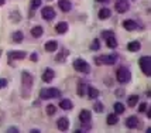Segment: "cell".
I'll use <instances>...</instances> for the list:
<instances>
[{
	"label": "cell",
	"instance_id": "20",
	"mask_svg": "<svg viewBox=\"0 0 151 133\" xmlns=\"http://www.w3.org/2000/svg\"><path fill=\"white\" fill-rule=\"evenodd\" d=\"M44 33V30H42V27L41 26H35L33 27V30H31V35H33L34 38H40L41 35Z\"/></svg>",
	"mask_w": 151,
	"mask_h": 133
},
{
	"label": "cell",
	"instance_id": "8",
	"mask_svg": "<svg viewBox=\"0 0 151 133\" xmlns=\"http://www.w3.org/2000/svg\"><path fill=\"white\" fill-rule=\"evenodd\" d=\"M91 119H92V115H91V112H89V111L83 109L82 112L79 113V120H81L82 123H89V122H91Z\"/></svg>",
	"mask_w": 151,
	"mask_h": 133
},
{
	"label": "cell",
	"instance_id": "21",
	"mask_svg": "<svg viewBox=\"0 0 151 133\" xmlns=\"http://www.w3.org/2000/svg\"><path fill=\"white\" fill-rule=\"evenodd\" d=\"M59 108L64 111H69V109H72V102L69 99H62L59 102Z\"/></svg>",
	"mask_w": 151,
	"mask_h": 133
},
{
	"label": "cell",
	"instance_id": "32",
	"mask_svg": "<svg viewBox=\"0 0 151 133\" xmlns=\"http://www.w3.org/2000/svg\"><path fill=\"white\" fill-rule=\"evenodd\" d=\"M30 6H31V9H33V10H35V9H38V7L41 6V0H31Z\"/></svg>",
	"mask_w": 151,
	"mask_h": 133
},
{
	"label": "cell",
	"instance_id": "5",
	"mask_svg": "<svg viewBox=\"0 0 151 133\" xmlns=\"http://www.w3.org/2000/svg\"><path fill=\"white\" fill-rule=\"evenodd\" d=\"M21 78H23V87L28 88V91H30V88L33 87V77H31V74L24 71L21 74Z\"/></svg>",
	"mask_w": 151,
	"mask_h": 133
},
{
	"label": "cell",
	"instance_id": "33",
	"mask_svg": "<svg viewBox=\"0 0 151 133\" xmlns=\"http://www.w3.org/2000/svg\"><path fill=\"white\" fill-rule=\"evenodd\" d=\"M145 109H147V103H144V102H141L140 105H138V112H145Z\"/></svg>",
	"mask_w": 151,
	"mask_h": 133
},
{
	"label": "cell",
	"instance_id": "7",
	"mask_svg": "<svg viewBox=\"0 0 151 133\" xmlns=\"http://www.w3.org/2000/svg\"><path fill=\"white\" fill-rule=\"evenodd\" d=\"M116 10H117V13H126L129 10V3L124 0H119L116 3Z\"/></svg>",
	"mask_w": 151,
	"mask_h": 133
},
{
	"label": "cell",
	"instance_id": "9",
	"mask_svg": "<svg viewBox=\"0 0 151 133\" xmlns=\"http://www.w3.org/2000/svg\"><path fill=\"white\" fill-rule=\"evenodd\" d=\"M57 126H58L59 130H68L69 129V120H68V118H61V119H58V122H57Z\"/></svg>",
	"mask_w": 151,
	"mask_h": 133
},
{
	"label": "cell",
	"instance_id": "2",
	"mask_svg": "<svg viewBox=\"0 0 151 133\" xmlns=\"http://www.w3.org/2000/svg\"><path fill=\"white\" fill-rule=\"evenodd\" d=\"M116 78L120 84H127L130 81V71L126 66H120L116 72Z\"/></svg>",
	"mask_w": 151,
	"mask_h": 133
},
{
	"label": "cell",
	"instance_id": "36",
	"mask_svg": "<svg viewBox=\"0 0 151 133\" xmlns=\"http://www.w3.org/2000/svg\"><path fill=\"white\" fill-rule=\"evenodd\" d=\"M7 85V81L4 80V78H0V89H1V88H4Z\"/></svg>",
	"mask_w": 151,
	"mask_h": 133
},
{
	"label": "cell",
	"instance_id": "18",
	"mask_svg": "<svg viewBox=\"0 0 151 133\" xmlns=\"http://www.w3.org/2000/svg\"><path fill=\"white\" fill-rule=\"evenodd\" d=\"M57 48H58V43L57 41H48L45 44V51L48 53H54V51H57Z\"/></svg>",
	"mask_w": 151,
	"mask_h": 133
},
{
	"label": "cell",
	"instance_id": "31",
	"mask_svg": "<svg viewBox=\"0 0 151 133\" xmlns=\"http://www.w3.org/2000/svg\"><path fill=\"white\" fill-rule=\"evenodd\" d=\"M55 112H57V109H55L54 105H48V106H47V115L52 116V115H55Z\"/></svg>",
	"mask_w": 151,
	"mask_h": 133
},
{
	"label": "cell",
	"instance_id": "29",
	"mask_svg": "<svg viewBox=\"0 0 151 133\" xmlns=\"http://www.w3.org/2000/svg\"><path fill=\"white\" fill-rule=\"evenodd\" d=\"M95 62H96V65H106V55L96 57V58H95Z\"/></svg>",
	"mask_w": 151,
	"mask_h": 133
},
{
	"label": "cell",
	"instance_id": "27",
	"mask_svg": "<svg viewBox=\"0 0 151 133\" xmlns=\"http://www.w3.org/2000/svg\"><path fill=\"white\" fill-rule=\"evenodd\" d=\"M137 102H138V96H137V95H132V96L127 99V103H129V106H130V108L136 106V105H137Z\"/></svg>",
	"mask_w": 151,
	"mask_h": 133
},
{
	"label": "cell",
	"instance_id": "11",
	"mask_svg": "<svg viewBox=\"0 0 151 133\" xmlns=\"http://www.w3.org/2000/svg\"><path fill=\"white\" fill-rule=\"evenodd\" d=\"M52 80H54V71L51 68H47L45 71H44V74H42V81L48 84V82H51Z\"/></svg>",
	"mask_w": 151,
	"mask_h": 133
},
{
	"label": "cell",
	"instance_id": "39",
	"mask_svg": "<svg viewBox=\"0 0 151 133\" xmlns=\"http://www.w3.org/2000/svg\"><path fill=\"white\" fill-rule=\"evenodd\" d=\"M9 132H10V133H14V132H19V130H17L16 127H10V129H9Z\"/></svg>",
	"mask_w": 151,
	"mask_h": 133
},
{
	"label": "cell",
	"instance_id": "35",
	"mask_svg": "<svg viewBox=\"0 0 151 133\" xmlns=\"http://www.w3.org/2000/svg\"><path fill=\"white\" fill-rule=\"evenodd\" d=\"M66 57V51H61V54H59L58 57H57V61H61V60H64Z\"/></svg>",
	"mask_w": 151,
	"mask_h": 133
},
{
	"label": "cell",
	"instance_id": "43",
	"mask_svg": "<svg viewBox=\"0 0 151 133\" xmlns=\"http://www.w3.org/2000/svg\"><path fill=\"white\" fill-rule=\"evenodd\" d=\"M0 55H1V51H0Z\"/></svg>",
	"mask_w": 151,
	"mask_h": 133
},
{
	"label": "cell",
	"instance_id": "3",
	"mask_svg": "<svg viewBox=\"0 0 151 133\" xmlns=\"http://www.w3.org/2000/svg\"><path fill=\"white\" fill-rule=\"evenodd\" d=\"M138 64H140V68H141V71L144 72V75L150 77L151 75V58L150 57H148V55L141 57L140 61H138Z\"/></svg>",
	"mask_w": 151,
	"mask_h": 133
},
{
	"label": "cell",
	"instance_id": "24",
	"mask_svg": "<svg viewBox=\"0 0 151 133\" xmlns=\"http://www.w3.org/2000/svg\"><path fill=\"white\" fill-rule=\"evenodd\" d=\"M117 54H112V55H106V65H113L117 61Z\"/></svg>",
	"mask_w": 151,
	"mask_h": 133
},
{
	"label": "cell",
	"instance_id": "34",
	"mask_svg": "<svg viewBox=\"0 0 151 133\" xmlns=\"http://www.w3.org/2000/svg\"><path fill=\"white\" fill-rule=\"evenodd\" d=\"M91 48H92V50H99V48H100V44H99V41H98V40H93V43H92V46H91Z\"/></svg>",
	"mask_w": 151,
	"mask_h": 133
},
{
	"label": "cell",
	"instance_id": "25",
	"mask_svg": "<svg viewBox=\"0 0 151 133\" xmlns=\"http://www.w3.org/2000/svg\"><path fill=\"white\" fill-rule=\"evenodd\" d=\"M23 38H24V35H23L21 31H16V33H13V35H12V40H13L14 43H21Z\"/></svg>",
	"mask_w": 151,
	"mask_h": 133
},
{
	"label": "cell",
	"instance_id": "42",
	"mask_svg": "<svg viewBox=\"0 0 151 133\" xmlns=\"http://www.w3.org/2000/svg\"><path fill=\"white\" fill-rule=\"evenodd\" d=\"M96 1H99V3H105V1H107V0H96Z\"/></svg>",
	"mask_w": 151,
	"mask_h": 133
},
{
	"label": "cell",
	"instance_id": "10",
	"mask_svg": "<svg viewBox=\"0 0 151 133\" xmlns=\"http://www.w3.org/2000/svg\"><path fill=\"white\" fill-rule=\"evenodd\" d=\"M123 27H124L126 30H129V31H134V30L138 28V24L133 20H126V21H123Z\"/></svg>",
	"mask_w": 151,
	"mask_h": 133
},
{
	"label": "cell",
	"instance_id": "30",
	"mask_svg": "<svg viewBox=\"0 0 151 133\" xmlns=\"http://www.w3.org/2000/svg\"><path fill=\"white\" fill-rule=\"evenodd\" d=\"M93 109H95V112L98 113H102L103 112V105L99 102V100H96V103H95V106H93Z\"/></svg>",
	"mask_w": 151,
	"mask_h": 133
},
{
	"label": "cell",
	"instance_id": "12",
	"mask_svg": "<svg viewBox=\"0 0 151 133\" xmlns=\"http://www.w3.org/2000/svg\"><path fill=\"white\" fill-rule=\"evenodd\" d=\"M126 126L129 127V129H134V127L138 126V119L136 116H130V118H127L126 119Z\"/></svg>",
	"mask_w": 151,
	"mask_h": 133
},
{
	"label": "cell",
	"instance_id": "13",
	"mask_svg": "<svg viewBox=\"0 0 151 133\" xmlns=\"http://www.w3.org/2000/svg\"><path fill=\"white\" fill-rule=\"evenodd\" d=\"M26 55L27 54L24 51H12V53H9V57L12 60H24Z\"/></svg>",
	"mask_w": 151,
	"mask_h": 133
},
{
	"label": "cell",
	"instance_id": "16",
	"mask_svg": "<svg viewBox=\"0 0 151 133\" xmlns=\"http://www.w3.org/2000/svg\"><path fill=\"white\" fill-rule=\"evenodd\" d=\"M141 48V44H140V41H130L129 44H127V50L130 51V53H136Z\"/></svg>",
	"mask_w": 151,
	"mask_h": 133
},
{
	"label": "cell",
	"instance_id": "4",
	"mask_svg": "<svg viewBox=\"0 0 151 133\" xmlns=\"http://www.w3.org/2000/svg\"><path fill=\"white\" fill-rule=\"evenodd\" d=\"M73 68H75L76 71L83 72V74L91 72V66H89V64H88L85 60H81V58H78V60L73 61Z\"/></svg>",
	"mask_w": 151,
	"mask_h": 133
},
{
	"label": "cell",
	"instance_id": "6",
	"mask_svg": "<svg viewBox=\"0 0 151 133\" xmlns=\"http://www.w3.org/2000/svg\"><path fill=\"white\" fill-rule=\"evenodd\" d=\"M41 16H42L44 20H52L54 17H55V10H54L52 7H44L41 10Z\"/></svg>",
	"mask_w": 151,
	"mask_h": 133
},
{
	"label": "cell",
	"instance_id": "19",
	"mask_svg": "<svg viewBox=\"0 0 151 133\" xmlns=\"http://www.w3.org/2000/svg\"><path fill=\"white\" fill-rule=\"evenodd\" d=\"M117 44H119V43H117V40H116V37H114V34L106 38V46L109 47V48H116V47H117Z\"/></svg>",
	"mask_w": 151,
	"mask_h": 133
},
{
	"label": "cell",
	"instance_id": "26",
	"mask_svg": "<svg viewBox=\"0 0 151 133\" xmlns=\"http://www.w3.org/2000/svg\"><path fill=\"white\" fill-rule=\"evenodd\" d=\"M113 108H114V113H117V115H122V113L124 112V105L122 102H116Z\"/></svg>",
	"mask_w": 151,
	"mask_h": 133
},
{
	"label": "cell",
	"instance_id": "14",
	"mask_svg": "<svg viewBox=\"0 0 151 133\" xmlns=\"http://www.w3.org/2000/svg\"><path fill=\"white\" fill-rule=\"evenodd\" d=\"M58 6H59V9L62 10V12H69L71 10V7H72V4H71V1L69 0H59L58 1Z\"/></svg>",
	"mask_w": 151,
	"mask_h": 133
},
{
	"label": "cell",
	"instance_id": "41",
	"mask_svg": "<svg viewBox=\"0 0 151 133\" xmlns=\"http://www.w3.org/2000/svg\"><path fill=\"white\" fill-rule=\"evenodd\" d=\"M4 1H6V0H0V6H3V4H4Z\"/></svg>",
	"mask_w": 151,
	"mask_h": 133
},
{
	"label": "cell",
	"instance_id": "28",
	"mask_svg": "<svg viewBox=\"0 0 151 133\" xmlns=\"http://www.w3.org/2000/svg\"><path fill=\"white\" fill-rule=\"evenodd\" d=\"M86 89H88V87H86L83 82H81V84H79V87H78V95L79 96H85Z\"/></svg>",
	"mask_w": 151,
	"mask_h": 133
},
{
	"label": "cell",
	"instance_id": "1",
	"mask_svg": "<svg viewBox=\"0 0 151 133\" xmlns=\"http://www.w3.org/2000/svg\"><path fill=\"white\" fill-rule=\"evenodd\" d=\"M40 98L41 99H51V98H61V91L57 88H50V89H41L40 91Z\"/></svg>",
	"mask_w": 151,
	"mask_h": 133
},
{
	"label": "cell",
	"instance_id": "40",
	"mask_svg": "<svg viewBox=\"0 0 151 133\" xmlns=\"http://www.w3.org/2000/svg\"><path fill=\"white\" fill-rule=\"evenodd\" d=\"M31 133H40V130H37V129H33V130H31Z\"/></svg>",
	"mask_w": 151,
	"mask_h": 133
},
{
	"label": "cell",
	"instance_id": "37",
	"mask_svg": "<svg viewBox=\"0 0 151 133\" xmlns=\"http://www.w3.org/2000/svg\"><path fill=\"white\" fill-rule=\"evenodd\" d=\"M102 35H103L105 38H107V37H110V35H113V31H103V33H102Z\"/></svg>",
	"mask_w": 151,
	"mask_h": 133
},
{
	"label": "cell",
	"instance_id": "38",
	"mask_svg": "<svg viewBox=\"0 0 151 133\" xmlns=\"http://www.w3.org/2000/svg\"><path fill=\"white\" fill-rule=\"evenodd\" d=\"M37 58H38V57H37V54H35V53L31 54V60H33V61H37Z\"/></svg>",
	"mask_w": 151,
	"mask_h": 133
},
{
	"label": "cell",
	"instance_id": "17",
	"mask_svg": "<svg viewBox=\"0 0 151 133\" xmlns=\"http://www.w3.org/2000/svg\"><path fill=\"white\" fill-rule=\"evenodd\" d=\"M110 16H112V12H110L107 7L100 9V12H99V19H100V20H106V19H109Z\"/></svg>",
	"mask_w": 151,
	"mask_h": 133
},
{
	"label": "cell",
	"instance_id": "22",
	"mask_svg": "<svg viewBox=\"0 0 151 133\" xmlns=\"http://www.w3.org/2000/svg\"><path fill=\"white\" fill-rule=\"evenodd\" d=\"M86 91H88V95H89V98H91V99H96V98L99 96V91L96 89V88L88 87V89H86Z\"/></svg>",
	"mask_w": 151,
	"mask_h": 133
},
{
	"label": "cell",
	"instance_id": "15",
	"mask_svg": "<svg viewBox=\"0 0 151 133\" xmlns=\"http://www.w3.org/2000/svg\"><path fill=\"white\" fill-rule=\"evenodd\" d=\"M55 30H57L58 34L66 33V31H68V23H66V21H59L58 24L55 26Z\"/></svg>",
	"mask_w": 151,
	"mask_h": 133
},
{
	"label": "cell",
	"instance_id": "23",
	"mask_svg": "<svg viewBox=\"0 0 151 133\" xmlns=\"http://www.w3.org/2000/svg\"><path fill=\"white\" fill-rule=\"evenodd\" d=\"M117 113H112V115H107V118H106V122H107V125H116L117 123Z\"/></svg>",
	"mask_w": 151,
	"mask_h": 133
}]
</instances>
